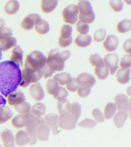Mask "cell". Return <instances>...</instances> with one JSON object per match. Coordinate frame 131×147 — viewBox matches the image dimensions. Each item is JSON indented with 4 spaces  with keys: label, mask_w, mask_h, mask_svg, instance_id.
Wrapping results in <instances>:
<instances>
[{
    "label": "cell",
    "mask_w": 131,
    "mask_h": 147,
    "mask_svg": "<svg viewBox=\"0 0 131 147\" xmlns=\"http://www.w3.org/2000/svg\"><path fill=\"white\" fill-rule=\"evenodd\" d=\"M60 37L63 39H68L72 36V28L70 25H64L61 29Z\"/></svg>",
    "instance_id": "42"
},
{
    "label": "cell",
    "mask_w": 131,
    "mask_h": 147,
    "mask_svg": "<svg viewBox=\"0 0 131 147\" xmlns=\"http://www.w3.org/2000/svg\"><path fill=\"white\" fill-rule=\"evenodd\" d=\"M58 5V0H41V8L45 13L53 11Z\"/></svg>",
    "instance_id": "22"
},
{
    "label": "cell",
    "mask_w": 131,
    "mask_h": 147,
    "mask_svg": "<svg viewBox=\"0 0 131 147\" xmlns=\"http://www.w3.org/2000/svg\"><path fill=\"white\" fill-rule=\"evenodd\" d=\"M35 29L39 34H44L48 33L49 30L50 26L49 23L44 20H42L35 24Z\"/></svg>",
    "instance_id": "30"
},
{
    "label": "cell",
    "mask_w": 131,
    "mask_h": 147,
    "mask_svg": "<svg viewBox=\"0 0 131 147\" xmlns=\"http://www.w3.org/2000/svg\"><path fill=\"white\" fill-rule=\"evenodd\" d=\"M119 43V40L115 36L110 34L108 36L103 43L105 49L109 52L115 50Z\"/></svg>",
    "instance_id": "16"
},
{
    "label": "cell",
    "mask_w": 131,
    "mask_h": 147,
    "mask_svg": "<svg viewBox=\"0 0 131 147\" xmlns=\"http://www.w3.org/2000/svg\"><path fill=\"white\" fill-rule=\"evenodd\" d=\"M107 32L105 29H99L95 32L94 36V39L95 42H100L103 41L105 38Z\"/></svg>",
    "instance_id": "43"
},
{
    "label": "cell",
    "mask_w": 131,
    "mask_h": 147,
    "mask_svg": "<svg viewBox=\"0 0 131 147\" xmlns=\"http://www.w3.org/2000/svg\"><path fill=\"white\" fill-rule=\"evenodd\" d=\"M72 36L69 38L65 39L60 36L59 40H58V45L60 47L62 48H65L70 46L72 42Z\"/></svg>",
    "instance_id": "50"
},
{
    "label": "cell",
    "mask_w": 131,
    "mask_h": 147,
    "mask_svg": "<svg viewBox=\"0 0 131 147\" xmlns=\"http://www.w3.org/2000/svg\"><path fill=\"white\" fill-rule=\"evenodd\" d=\"M12 33V30L11 28L4 27L0 32V40L11 36Z\"/></svg>",
    "instance_id": "49"
},
{
    "label": "cell",
    "mask_w": 131,
    "mask_h": 147,
    "mask_svg": "<svg viewBox=\"0 0 131 147\" xmlns=\"http://www.w3.org/2000/svg\"><path fill=\"white\" fill-rule=\"evenodd\" d=\"M31 109L32 113L38 117H42L45 114L46 111L45 106L42 103H35Z\"/></svg>",
    "instance_id": "35"
},
{
    "label": "cell",
    "mask_w": 131,
    "mask_h": 147,
    "mask_svg": "<svg viewBox=\"0 0 131 147\" xmlns=\"http://www.w3.org/2000/svg\"><path fill=\"white\" fill-rule=\"evenodd\" d=\"M131 21L128 19H124L119 22L117 25V30L121 33H126L130 30Z\"/></svg>",
    "instance_id": "33"
},
{
    "label": "cell",
    "mask_w": 131,
    "mask_h": 147,
    "mask_svg": "<svg viewBox=\"0 0 131 147\" xmlns=\"http://www.w3.org/2000/svg\"><path fill=\"white\" fill-rule=\"evenodd\" d=\"M31 140L27 132L20 130L17 132L15 137V141L18 146H23L30 144Z\"/></svg>",
    "instance_id": "18"
},
{
    "label": "cell",
    "mask_w": 131,
    "mask_h": 147,
    "mask_svg": "<svg viewBox=\"0 0 131 147\" xmlns=\"http://www.w3.org/2000/svg\"><path fill=\"white\" fill-rule=\"evenodd\" d=\"M92 115L96 121L102 123L104 121V118L102 111L98 109H94L92 111Z\"/></svg>",
    "instance_id": "48"
},
{
    "label": "cell",
    "mask_w": 131,
    "mask_h": 147,
    "mask_svg": "<svg viewBox=\"0 0 131 147\" xmlns=\"http://www.w3.org/2000/svg\"><path fill=\"white\" fill-rule=\"evenodd\" d=\"M42 70L43 76L45 79L51 77L52 75L54 73L55 71L51 69L48 65H45Z\"/></svg>",
    "instance_id": "52"
},
{
    "label": "cell",
    "mask_w": 131,
    "mask_h": 147,
    "mask_svg": "<svg viewBox=\"0 0 131 147\" xmlns=\"http://www.w3.org/2000/svg\"><path fill=\"white\" fill-rule=\"evenodd\" d=\"M77 122L71 114L68 113L60 114L58 117V125L60 128L72 130L75 128Z\"/></svg>",
    "instance_id": "8"
},
{
    "label": "cell",
    "mask_w": 131,
    "mask_h": 147,
    "mask_svg": "<svg viewBox=\"0 0 131 147\" xmlns=\"http://www.w3.org/2000/svg\"><path fill=\"white\" fill-rule=\"evenodd\" d=\"M90 92V87H87V86L81 85V86L78 88V94L80 97H87L89 95Z\"/></svg>",
    "instance_id": "47"
},
{
    "label": "cell",
    "mask_w": 131,
    "mask_h": 147,
    "mask_svg": "<svg viewBox=\"0 0 131 147\" xmlns=\"http://www.w3.org/2000/svg\"><path fill=\"white\" fill-rule=\"evenodd\" d=\"M95 73L96 76L100 80H104L108 77L109 73V68L104 63L95 67Z\"/></svg>",
    "instance_id": "29"
},
{
    "label": "cell",
    "mask_w": 131,
    "mask_h": 147,
    "mask_svg": "<svg viewBox=\"0 0 131 147\" xmlns=\"http://www.w3.org/2000/svg\"><path fill=\"white\" fill-rule=\"evenodd\" d=\"M1 131H0V136H1Z\"/></svg>",
    "instance_id": "59"
},
{
    "label": "cell",
    "mask_w": 131,
    "mask_h": 147,
    "mask_svg": "<svg viewBox=\"0 0 131 147\" xmlns=\"http://www.w3.org/2000/svg\"><path fill=\"white\" fill-rule=\"evenodd\" d=\"M79 10L78 6L71 4L67 6L63 10L62 16L64 21L68 24H74L78 20Z\"/></svg>",
    "instance_id": "7"
},
{
    "label": "cell",
    "mask_w": 131,
    "mask_h": 147,
    "mask_svg": "<svg viewBox=\"0 0 131 147\" xmlns=\"http://www.w3.org/2000/svg\"><path fill=\"white\" fill-rule=\"evenodd\" d=\"M58 49H52L49 52L47 58V65L55 71H62L65 67V62L60 57Z\"/></svg>",
    "instance_id": "6"
},
{
    "label": "cell",
    "mask_w": 131,
    "mask_h": 147,
    "mask_svg": "<svg viewBox=\"0 0 131 147\" xmlns=\"http://www.w3.org/2000/svg\"><path fill=\"white\" fill-rule=\"evenodd\" d=\"M17 40L13 36H10L0 40V49L5 51L12 47H15L17 43Z\"/></svg>",
    "instance_id": "21"
},
{
    "label": "cell",
    "mask_w": 131,
    "mask_h": 147,
    "mask_svg": "<svg viewBox=\"0 0 131 147\" xmlns=\"http://www.w3.org/2000/svg\"><path fill=\"white\" fill-rule=\"evenodd\" d=\"M92 41L91 37L87 34H79L74 40V42L78 47L85 48L90 45Z\"/></svg>",
    "instance_id": "23"
},
{
    "label": "cell",
    "mask_w": 131,
    "mask_h": 147,
    "mask_svg": "<svg viewBox=\"0 0 131 147\" xmlns=\"http://www.w3.org/2000/svg\"><path fill=\"white\" fill-rule=\"evenodd\" d=\"M1 138L4 147L14 146L15 137L11 130L4 129L1 134Z\"/></svg>",
    "instance_id": "15"
},
{
    "label": "cell",
    "mask_w": 131,
    "mask_h": 147,
    "mask_svg": "<svg viewBox=\"0 0 131 147\" xmlns=\"http://www.w3.org/2000/svg\"><path fill=\"white\" fill-rule=\"evenodd\" d=\"M21 78L19 65L11 61L0 63V92L7 97L16 90Z\"/></svg>",
    "instance_id": "1"
},
{
    "label": "cell",
    "mask_w": 131,
    "mask_h": 147,
    "mask_svg": "<svg viewBox=\"0 0 131 147\" xmlns=\"http://www.w3.org/2000/svg\"><path fill=\"white\" fill-rule=\"evenodd\" d=\"M117 107L115 104L110 102L106 105L104 109V117L106 119H110L113 117L117 111Z\"/></svg>",
    "instance_id": "32"
},
{
    "label": "cell",
    "mask_w": 131,
    "mask_h": 147,
    "mask_svg": "<svg viewBox=\"0 0 131 147\" xmlns=\"http://www.w3.org/2000/svg\"><path fill=\"white\" fill-rule=\"evenodd\" d=\"M96 125V122L95 121L88 118L84 119L78 124V126L79 127L87 128H93Z\"/></svg>",
    "instance_id": "46"
},
{
    "label": "cell",
    "mask_w": 131,
    "mask_h": 147,
    "mask_svg": "<svg viewBox=\"0 0 131 147\" xmlns=\"http://www.w3.org/2000/svg\"><path fill=\"white\" fill-rule=\"evenodd\" d=\"M119 65L121 68L126 69L130 68L131 67V54L124 55L121 60Z\"/></svg>",
    "instance_id": "45"
},
{
    "label": "cell",
    "mask_w": 131,
    "mask_h": 147,
    "mask_svg": "<svg viewBox=\"0 0 131 147\" xmlns=\"http://www.w3.org/2000/svg\"><path fill=\"white\" fill-rule=\"evenodd\" d=\"M58 115L57 114L50 113L46 115L44 119L46 123L52 130L53 134L54 135L58 134L60 132V127L58 125Z\"/></svg>",
    "instance_id": "9"
},
{
    "label": "cell",
    "mask_w": 131,
    "mask_h": 147,
    "mask_svg": "<svg viewBox=\"0 0 131 147\" xmlns=\"http://www.w3.org/2000/svg\"><path fill=\"white\" fill-rule=\"evenodd\" d=\"M2 56H3V55H2L1 51V49H0V60L2 59Z\"/></svg>",
    "instance_id": "58"
},
{
    "label": "cell",
    "mask_w": 131,
    "mask_h": 147,
    "mask_svg": "<svg viewBox=\"0 0 131 147\" xmlns=\"http://www.w3.org/2000/svg\"><path fill=\"white\" fill-rule=\"evenodd\" d=\"M69 93L66 90L64 87H60L59 92L54 98L57 100H59L67 97Z\"/></svg>",
    "instance_id": "51"
},
{
    "label": "cell",
    "mask_w": 131,
    "mask_h": 147,
    "mask_svg": "<svg viewBox=\"0 0 131 147\" xmlns=\"http://www.w3.org/2000/svg\"><path fill=\"white\" fill-rule=\"evenodd\" d=\"M81 113V105L78 102H73L71 105V113L77 122Z\"/></svg>",
    "instance_id": "34"
},
{
    "label": "cell",
    "mask_w": 131,
    "mask_h": 147,
    "mask_svg": "<svg viewBox=\"0 0 131 147\" xmlns=\"http://www.w3.org/2000/svg\"><path fill=\"white\" fill-rule=\"evenodd\" d=\"M105 64L110 69L111 75L114 74L117 69L119 61V57L116 53L108 54L105 56L104 59Z\"/></svg>",
    "instance_id": "10"
},
{
    "label": "cell",
    "mask_w": 131,
    "mask_h": 147,
    "mask_svg": "<svg viewBox=\"0 0 131 147\" xmlns=\"http://www.w3.org/2000/svg\"><path fill=\"white\" fill-rule=\"evenodd\" d=\"M80 85V82L75 78L69 79L66 83L67 89L70 91L75 92L78 89Z\"/></svg>",
    "instance_id": "39"
},
{
    "label": "cell",
    "mask_w": 131,
    "mask_h": 147,
    "mask_svg": "<svg viewBox=\"0 0 131 147\" xmlns=\"http://www.w3.org/2000/svg\"><path fill=\"white\" fill-rule=\"evenodd\" d=\"M14 108L19 113L25 114L30 111L31 107L29 103L24 101L22 103L14 105Z\"/></svg>",
    "instance_id": "37"
},
{
    "label": "cell",
    "mask_w": 131,
    "mask_h": 147,
    "mask_svg": "<svg viewBox=\"0 0 131 147\" xmlns=\"http://www.w3.org/2000/svg\"><path fill=\"white\" fill-rule=\"evenodd\" d=\"M23 52L20 46L16 45L12 51L10 60L19 66L22 67L23 65Z\"/></svg>",
    "instance_id": "19"
},
{
    "label": "cell",
    "mask_w": 131,
    "mask_h": 147,
    "mask_svg": "<svg viewBox=\"0 0 131 147\" xmlns=\"http://www.w3.org/2000/svg\"><path fill=\"white\" fill-rule=\"evenodd\" d=\"M13 112L9 107L2 106L0 107V124L4 123L11 119Z\"/></svg>",
    "instance_id": "26"
},
{
    "label": "cell",
    "mask_w": 131,
    "mask_h": 147,
    "mask_svg": "<svg viewBox=\"0 0 131 147\" xmlns=\"http://www.w3.org/2000/svg\"><path fill=\"white\" fill-rule=\"evenodd\" d=\"M124 2L128 5H130L131 4V0H124Z\"/></svg>",
    "instance_id": "57"
},
{
    "label": "cell",
    "mask_w": 131,
    "mask_h": 147,
    "mask_svg": "<svg viewBox=\"0 0 131 147\" xmlns=\"http://www.w3.org/2000/svg\"><path fill=\"white\" fill-rule=\"evenodd\" d=\"M131 39H129L124 42L123 45V49L125 52L128 53H131Z\"/></svg>",
    "instance_id": "53"
},
{
    "label": "cell",
    "mask_w": 131,
    "mask_h": 147,
    "mask_svg": "<svg viewBox=\"0 0 131 147\" xmlns=\"http://www.w3.org/2000/svg\"><path fill=\"white\" fill-rule=\"evenodd\" d=\"M114 101L118 110L127 111L129 109V100L125 94H119L115 96Z\"/></svg>",
    "instance_id": "11"
},
{
    "label": "cell",
    "mask_w": 131,
    "mask_h": 147,
    "mask_svg": "<svg viewBox=\"0 0 131 147\" xmlns=\"http://www.w3.org/2000/svg\"><path fill=\"white\" fill-rule=\"evenodd\" d=\"M35 25V21L29 14L23 20L20 24L21 27L24 30H29L34 27Z\"/></svg>",
    "instance_id": "36"
},
{
    "label": "cell",
    "mask_w": 131,
    "mask_h": 147,
    "mask_svg": "<svg viewBox=\"0 0 131 147\" xmlns=\"http://www.w3.org/2000/svg\"><path fill=\"white\" fill-rule=\"evenodd\" d=\"M72 77L69 74L64 72L56 74L54 77L53 79L60 84L63 86L65 85L67 82Z\"/></svg>",
    "instance_id": "38"
},
{
    "label": "cell",
    "mask_w": 131,
    "mask_h": 147,
    "mask_svg": "<svg viewBox=\"0 0 131 147\" xmlns=\"http://www.w3.org/2000/svg\"><path fill=\"white\" fill-rule=\"evenodd\" d=\"M60 87L58 83L54 79H49L47 82L46 88L47 91L50 95L54 97L59 92Z\"/></svg>",
    "instance_id": "28"
},
{
    "label": "cell",
    "mask_w": 131,
    "mask_h": 147,
    "mask_svg": "<svg viewBox=\"0 0 131 147\" xmlns=\"http://www.w3.org/2000/svg\"><path fill=\"white\" fill-rule=\"evenodd\" d=\"M109 5L115 12H119L122 10L124 3L122 0H110Z\"/></svg>",
    "instance_id": "41"
},
{
    "label": "cell",
    "mask_w": 131,
    "mask_h": 147,
    "mask_svg": "<svg viewBox=\"0 0 131 147\" xmlns=\"http://www.w3.org/2000/svg\"><path fill=\"white\" fill-rule=\"evenodd\" d=\"M6 103V100L0 94V107L2 106L5 105Z\"/></svg>",
    "instance_id": "55"
},
{
    "label": "cell",
    "mask_w": 131,
    "mask_h": 147,
    "mask_svg": "<svg viewBox=\"0 0 131 147\" xmlns=\"http://www.w3.org/2000/svg\"><path fill=\"white\" fill-rule=\"evenodd\" d=\"M71 105L69 101L65 98L59 100L57 103V108L59 114L71 113Z\"/></svg>",
    "instance_id": "27"
},
{
    "label": "cell",
    "mask_w": 131,
    "mask_h": 147,
    "mask_svg": "<svg viewBox=\"0 0 131 147\" xmlns=\"http://www.w3.org/2000/svg\"><path fill=\"white\" fill-rule=\"evenodd\" d=\"M50 131V128L46 123L40 124L37 129V138L41 141H48Z\"/></svg>",
    "instance_id": "14"
},
{
    "label": "cell",
    "mask_w": 131,
    "mask_h": 147,
    "mask_svg": "<svg viewBox=\"0 0 131 147\" xmlns=\"http://www.w3.org/2000/svg\"><path fill=\"white\" fill-rule=\"evenodd\" d=\"M20 8V4L18 0H10L5 4L4 10L8 15L16 13Z\"/></svg>",
    "instance_id": "25"
},
{
    "label": "cell",
    "mask_w": 131,
    "mask_h": 147,
    "mask_svg": "<svg viewBox=\"0 0 131 147\" xmlns=\"http://www.w3.org/2000/svg\"><path fill=\"white\" fill-rule=\"evenodd\" d=\"M7 97L8 102L11 106H14L22 103L26 100V96L19 90L12 92Z\"/></svg>",
    "instance_id": "12"
},
{
    "label": "cell",
    "mask_w": 131,
    "mask_h": 147,
    "mask_svg": "<svg viewBox=\"0 0 131 147\" xmlns=\"http://www.w3.org/2000/svg\"><path fill=\"white\" fill-rule=\"evenodd\" d=\"M31 96L37 101H40L44 97V91L39 82H37L32 85L29 88Z\"/></svg>",
    "instance_id": "13"
},
{
    "label": "cell",
    "mask_w": 131,
    "mask_h": 147,
    "mask_svg": "<svg viewBox=\"0 0 131 147\" xmlns=\"http://www.w3.org/2000/svg\"><path fill=\"white\" fill-rule=\"evenodd\" d=\"M26 116L25 114L18 115L15 117L12 120V126L17 128H21L25 126L26 122Z\"/></svg>",
    "instance_id": "31"
},
{
    "label": "cell",
    "mask_w": 131,
    "mask_h": 147,
    "mask_svg": "<svg viewBox=\"0 0 131 147\" xmlns=\"http://www.w3.org/2000/svg\"><path fill=\"white\" fill-rule=\"evenodd\" d=\"M77 31L81 34H87L89 31V26L88 24L79 20L76 24Z\"/></svg>",
    "instance_id": "44"
},
{
    "label": "cell",
    "mask_w": 131,
    "mask_h": 147,
    "mask_svg": "<svg viewBox=\"0 0 131 147\" xmlns=\"http://www.w3.org/2000/svg\"><path fill=\"white\" fill-rule=\"evenodd\" d=\"M0 147H1V145H0Z\"/></svg>",
    "instance_id": "60"
},
{
    "label": "cell",
    "mask_w": 131,
    "mask_h": 147,
    "mask_svg": "<svg viewBox=\"0 0 131 147\" xmlns=\"http://www.w3.org/2000/svg\"><path fill=\"white\" fill-rule=\"evenodd\" d=\"M128 117V115L127 111L124 110H119L113 118L114 123L116 127L118 128H121L124 126Z\"/></svg>",
    "instance_id": "20"
},
{
    "label": "cell",
    "mask_w": 131,
    "mask_h": 147,
    "mask_svg": "<svg viewBox=\"0 0 131 147\" xmlns=\"http://www.w3.org/2000/svg\"><path fill=\"white\" fill-rule=\"evenodd\" d=\"M25 115L26 118L25 125L26 131L31 140L30 144H35L37 142L36 131L38 126L40 124L46 123L45 121L41 117L35 115L31 111L25 114Z\"/></svg>",
    "instance_id": "2"
},
{
    "label": "cell",
    "mask_w": 131,
    "mask_h": 147,
    "mask_svg": "<svg viewBox=\"0 0 131 147\" xmlns=\"http://www.w3.org/2000/svg\"><path fill=\"white\" fill-rule=\"evenodd\" d=\"M130 68L119 69L116 74L117 81L123 84L128 83L130 79Z\"/></svg>",
    "instance_id": "24"
},
{
    "label": "cell",
    "mask_w": 131,
    "mask_h": 147,
    "mask_svg": "<svg viewBox=\"0 0 131 147\" xmlns=\"http://www.w3.org/2000/svg\"><path fill=\"white\" fill-rule=\"evenodd\" d=\"M80 83V85L89 87H92L96 83L95 78L90 74L81 73L78 76L77 78Z\"/></svg>",
    "instance_id": "17"
},
{
    "label": "cell",
    "mask_w": 131,
    "mask_h": 147,
    "mask_svg": "<svg viewBox=\"0 0 131 147\" xmlns=\"http://www.w3.org/2000/svg\"><path fill=\"white\" fill-rule=\"evenodd\" d=\"M46 57L42 53L38 51H34L26 57L24 67L41 70L46 65Z\"/></svg>",
    "instance_id": "3"
},
{
    "label": "cell",
    "mask_w": 131,
    "mask_h": 147,
    "mask_svg": "<svg viewBox=\"0 0 131 147\" xmlns=\"http://www.w3.org/2000/svg\"><path fill=\"white\" fill-rule=\"evenodd\" d=\"M71 53L69 50H65V51L60 53L59 56L61 59L65 62L71 56Z\"/></svg>",
    "instance_id": "54"
},
{
    "label": "cell",
    "mask_w": 131,
    "mask_h": 147,
    "mask_svg": "<svg viewBox=\"0 0 131 147\" xmlns=\"http://www.w3.org/2000/svg\"><path fill=\"white\" fill-rule=\"evenodd\" d=\"M89 60L92 66L97 67L104 63L103 59L96 53L91 55Z\"/></svg>",
    "instance_id": "40"
},
{
    "label": "cell",
    "mask_w": 131,
    "mask_h": 147,
    "mask_svg": "<svg viewBox=\"0 0 131 147\" xmlns=\"http://www.w3.org/2000/svg\"><path fill=\"white\" fill-rule=\"evenodd\" d=\"M21 73V80L19 86L22 87H27L31 84L36 83L43 76L42 70L27 67L24 68Z\"/></svg>",
    "instance_id": "5"
},
{
    "label": "cell",
    "mask_w": 131,
    "mask_h": 147,
    "mask_svg": "<svg viewBox=\"0 0 131 147\" xmlns=\"http://www.w3.org/2000/svg\"><path fill=\"white\" fill-rule=\"evenodd\" d=\"M5 25V22L3 18H0V32L3 29Z\"/></svg>",
    "instance_id": "56"
},
{
    "label": "cell",
    "mask_w": 131,
    "mask_h": 147,
    "mask_svg": "<svg viewBox=\"0 0 131 147\" xmlns=\"http://www.w3.org/2000/svg\"><path fill=\"white\" fill-rule=\"evenodd\" d=\"M79 13V18L80 21L86 24H90L95 19V13L89 1L80 0L78 3Z\"/></svg>",
    "instance_id": "4"
}]
</instances>
